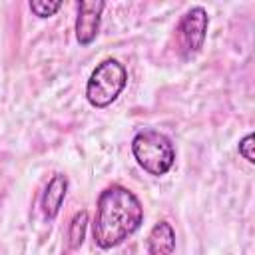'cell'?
<instances>
[{
    "label": "cell",
    "mask_w": 255,
    "mask_h": 255,
    "mask_svg": "<svg viewBox=\"0 0 255 255\" xmlns=\"http://www.w3.org/2000/svg\"><path fill=\"white\" fill-rule=\"evenodd\" d=\"M106 8L104 0H82L78 6L76 20V38L80 44H92L100 30V18Z\"/></svg>",
    "instance_id": "cell-5"
},
{
    "label": "cell",
    "mask_w": 255,
    "mask_h": 255,
    "mask_svg": "<svg viewBox=\"0 0 255 255\" xmlns=\"http://www.w3.org/2000/svg\"><path fill=\"white\" fill-rule=\"evenodd\" d=\"M253 141H255V135H253V133H247V135L239 141V153H241L249 163L255 161V153H253V145H255V143H253Z\"/></svg>",
    "instance_id": "cell-10"
},
{
    "label": "cell",
    "mask_w": 255,
    "mask_h": 255,
    "mask_svg": "<svg viewBox=\"0 0 255 255\" xmlns=\"http://www.w3.org/2000/svg\"><path fill=\"white\" fill-rule=\"evenodd\" d=\"M128 82V72L118 60H104L96 66L92 72L88 86H86V98L94 108H108L116 98L122 94Z\"/></svg>",
    "instance_id": "cell-3"
},
{
    "label": "cell",
    "mask_w": 255,
    "mask_h": 255,
    "mask_svg": "<svg viewBox=\"0 0 255 255\" xmlns=\"http://www.w3.org/2000/svg\"><path fill=\"white\" fill-rule=\"evenodd\" d=\"M86 225H88V213L86 211L76 213L72 223H70V229H68V245H70V249H78L82 245L84 235H86Z\"/></svg>",
    "instance_id": "cell-8"
},
{
    "label": "cell",
    "mask_w": 255,
    "mask_h": 255,
    "mask_svg": "<svg viewBox=\"0 0 255 255\" xmlns=\"http://www.w3.org/2000/svg\"><path fill=\"white\" fill-rule=\"evenodd\" d=\"M143 221V207L139 199L122 185H110L98 199V213L94 221V241L102 249H112L124 243L139 229Z\"/></svg>",
    "instance_id": "cell-1"
},
{
    "label": "cell",
    "mask_w": 255,
    "mask_h": 255,
    "mask_svg": "<svg viewBox=\"0 0 255 255\" xmlns=\"http://www.w3.org/2000/svg\"><path fill=\"white\" fill-rule=\"evenodd\" d=\"M131 153L135 161L151 175H165L175 161L171 139L155 129H143L131 139Z\"/></svg>",
    "instance_id": "cell-2"
},
{
    "label": "cell",
    "mask_w": 255,
    "mask_h": 255,
    "mask_svg": "<svg viewBox=\"0 0 255 255\" xmlns=\"http://www.w3.org/2000/svg\"><path fill=\"white\" fill-rule=\"evenodd\" d=\"M175 249V231L167 221H159L147 235L149 255H171Z\"/></svg>",
    "instance_id": "cell-7"
},
{
    "label": "cell",
    "mask_w": 255,
    "mask_h": 255,
    "mask_svg": "<svg viewBox=\"0 0 255 255\" xmlns=\"http://www.w3.org/2000/svg\"><path fill=\"white\" fill-rule=\"evenodd\" d=\"M66 191H68V177L62 175V173H56L46 189H44V195H42V211L48 219H54L62 207V201L66 197Z\"/></svg>",
    "instance_id": "cell-6"
},
{
    "label": "cell",
    "mask_w": 255,
    "mask_h": 255,
    "mask_svg": "<svg viewBox=\"0 0 255 255\" xmlns=\"http://www.w3.org/2000/svg\"><path fill=\"white\" fill-rule=\"evenodd\" d=\"M60 6H62L60 0H52V2H46V0H32V2H30V10H32L36 16H40V18L54 16Z\"/></svg>",
    "instance_id": "cell-9"
},
{
    "label": "cell",
    "mask_w": 255,
    "mask_h": 255,
    "mask_svg": "<svg viewBox=\"0 0 255 255\" xmlns=\"http://www.w3.org/2000/svg\"><path fill=\"white\" fill-rule=\"evenodd\" d=\"M207 26H209V16L201 6H193L191 10L185 12V16L179 22L181 46H183L185 58H191L201 50V46L205 42Z\"/></svg>",
    "instance_id": "cell-4"
}]
</instances>
